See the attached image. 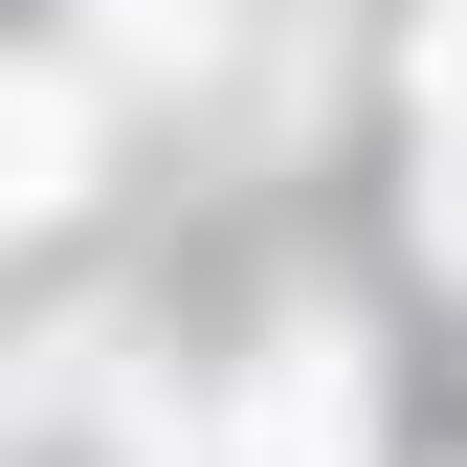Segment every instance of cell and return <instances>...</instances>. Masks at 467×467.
I'll list each match as a JSON object with an SVG mask.
<instances>
[{
    "label": "cell",
    "instance_id": "cell-2",
    "mask_svg": "<svg viewBox=\"0 0 467 467\" xmlns=\"http://www.w3.org/2000/svg\"><path fill=\"white\" fill-rule=\"evenodd\" d=\"M223 23V0H111V45H134V67H156V45H201Z\"/></svg>",
    "mask_w": 467,
    "mask_h": 467
},
{
    "label": "cell",
    "instance_id": "cell-3",
    "mask_svg": "<svg viewBox=\"0 0 467 467\" xmlns=\"http://www.w3.org/2000/svg\"><path fill=\"white\" fill-rule=\"evenodd\" d=\"M423 89H445V111H467V0H445V23H423Z\"/></svg>",
    "mask_w": 467,
    "mask_h": 467
},
{
    "label": "cell",
    "instance_id": "cell-1",
    "mask_svg": "<svg viewBox=\"0 0 467 467\" xmlns=\"http://www.w3.org/2000/svg\"><path fill=\"white\" fill-rule=\"evenodd\" d=\"M67 179H89V89L67 67H0V223H45Z\"/></svg>",
    "mask_w": 467,
    "mask_h": 467
}]
</instances>
